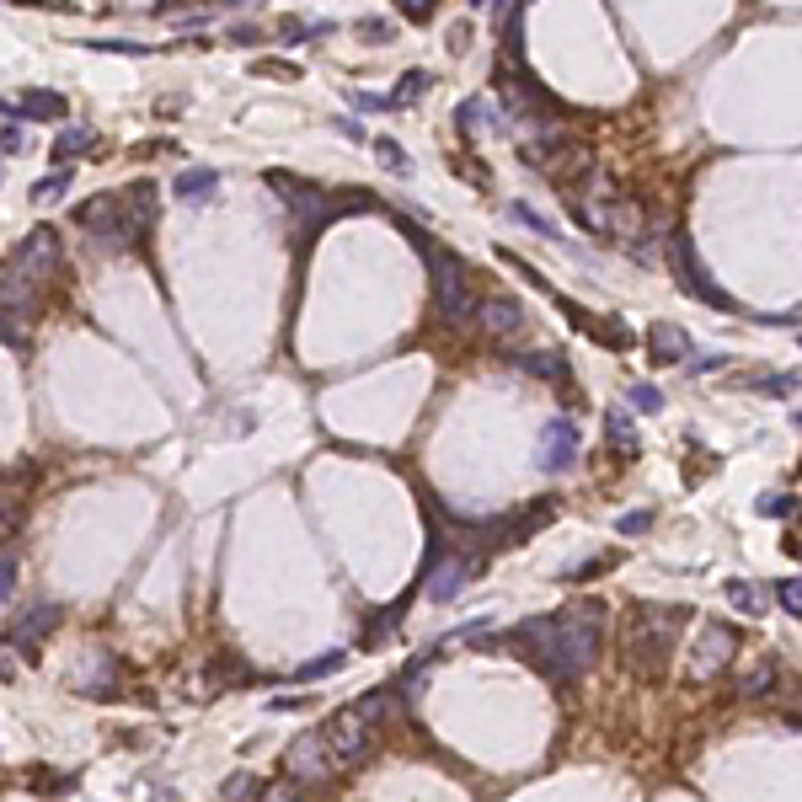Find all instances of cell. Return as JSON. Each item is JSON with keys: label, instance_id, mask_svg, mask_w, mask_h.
<instances>
[{"label": "cell", "instance_id": "1", "mask_svg": "<svg viewBox=\"0 0 802 802\" xmlns=\"http://www.w3.org/2000/svg\"><path fill=\"white\" fill-rule=\"evenodd\" d=\"M605 621H610V605L589 594V599H578V605L562 610V615H530V621H519L508 642H514V653L530 658L551 685L567 690L599 663Z\"/></svg>", "mask_w": 802, "mask_h": 802}, {"label": "cell", "instance_id": "2", "mask_svg": "<svg viewBox=\"0 0 802 802\" xmlns=\"http://www.w3.org/2000/svg\"><path fill=\"white\" fill-rule=\"evenodd\" d=\"M562 198H567V214L578 220V230H589V236H599V241H621L626 252L637 241L658 236V214L631 204L610 177H589V182H578V188H567Z\"/></svg>", "mask_w": 802, "mask_h": 802}, {"label": "cell", "instance_id": "3", "mask_svg": "<svg viewBox=\"0 0 802 802\" xmlns=\"http://www.w3.org/2000/svg\"><path fill=\"white\" fill-rule=\"evenodd\" d=\"M690 621L685 605H637L621 626V669L642 674V680H658L663 663L680 647V626Z\"/></svg>", "mask_w": 802, "mask_h": 802}, {"label": "cell", "instance_id": "4", "mask_svg": "<svg viewBox=\"0 0 802 802\" xmlns=\"http://www.w3.org/2000/svg\"><path fill=\"white\" fill-rule=\"evenodd\" d=\"M391 712V690H369V696L337 706L327 717V728H321V744H327V760L332 770H353L369 760V749H375V728L385 722Z\"/></svg>", "mask_w": 802, "mask_h": 802}, {"label": "cell", "instance_id": "5", "mask_svg": "<svg viewBox=\"0 0 802 802\" xmlns=\"http://www.w3.org/2000/svg\"><path fill=\"white\" fill-rule=\"evenodd\" d=\"M407 230H412V225H407ZM412 241H418L423 252H428V279H434V305H439V316L455 321V327L476 321V311H482V295H476V284H471L466 257H455L450 246H434L428 236H418V230H412Z\"/></svg>", "mask_w": 802, "mask_h": 802}, {"label": "cell", "instance_id": "6", "mask_svg": "<svg viewBox=\"0 0 802 802\" xmlns=\"http://www.w3.org/2000/svg\"><path fill=\"white\" fill-rule=\"evenodd\" d=\"M75 225L91 230V236H107L113 246H123V252H134V246H145V230L134 225L129 204H123V193H91L75 204Z\"/></svg>", "mask_w": 802, "mask_h": 802}, {"label": "cell", "instance_id": "7", "mask_svg": "<svg viewBox=\"0 0 802 802\" xmlns=\"http://www.w3.org/2000/svg\"><path fill=\"white\" fill-rule=\"evenodd\" d=\"M492 86H498V102H503V123H524V118H541V113H562L557 102L541 91V81H535L524 65H508V59H498V70H492Z\"/></svg>", "mask_w": 802, "mask_h": 802}, {"label": "cell", "instance_id": "8", "mask_svg": "<svg viewBox=\"0 0 802 802\" xmlns=\"http://www.w3.org/2000/svg\"><path fill=\"white\" fill-rule=\"evenodd\" d=\"M268 188L284 198L289 220H300L305 236H311V230H327V225L337 220L332 193H321L316 182H305V177H295V172H268Z\"/></svg>", "mask_w": 802, "mask_h": 802}, {"label": "cell", "instance_id": "9", "mask_svg": "<svg viewBox=\"0 0 802 802\" xmlns=\"http://www.w3.org/2000/svg\"><path fill=\"white\" fill-rule=\"evenodd\" d=\"M669 262H674V279H680V289H690V295L706 300L712 311H738L728 289H717V284H712L706 262L696 257V241H690V230H674V236H669Z\"/></svg>", "mask_w": 802, "mask_h": 802}, {"label": "cell", "instance_id": "10", "mask_svg": "<svg viewBox=\"0 0 802 802\" xmlns=\"http://www.w3.org/2000/svg\"><path fill=\"white\" fill-rule=\"evenodd\" d=\"M733 647H738V631L728 621H701L696 642H690V680H717L722 669L733 663Z\"/></svg>", "mask_w": 802, "mask_h": 802}, {"label": "cell", "instance_id": "11", "mask_svg": "<svg viewBox=\"0 0 802 802\" xmlns=\"http://www.w3.org/2000/svg\"><path fill=\"white\" fill-rule=\"evenodd\" d=\"M59 262H65V252H59V236H54L49 225H38L33 236H22V241H17V252L6 257V268H11V273H22L27 284H38V289H43Z\"/></svg>", "mask_w": 802, "mask_h": 802}, {"label": "cell", "instance_id": "12", "mask_svg": "<svg viewBox=\"0 0 802 802\" xmlns=\"http://www.w3.org/2000/svg\"><path fill=\"white\" fill-rule=\"evenodd\" d=\"M578 450H583L578 423H573V418H551V423L541 428V444H535V466H541L546 476H557V471H567V466L578 460Z\"/></svg>", "mask_w": 802, "mask_h": 802}, {"label": "cell", "instance_id": "13", "mask_svg": "<svg viewBox=\"0 0 802 802\" xmlns=\"http://www.w3.org/2000/svg\"><path fill=\"white\" fill-rule=\"evenodd\" d=\"M59 621H65V610H59L54 599H38L33 610H22L17 621L6 626V642L17 647L22 658H33V653H38V642H49V631H54Z\"/></svg>", "mask_w": 802, "mask_h": 802}, {"label": "cell", "instance_id": "14", "mask_svg": "<svg viewBox=\"0 0 802 802\" xmlns=\"http://www.w3.org/2000/svg\"><path fill=\"white\" fill-rule=\"evenodd\" d=\"M327 776H332V760H327L321 733H305L300 744H289V754H284V781L289 786H316Z\"/></svg>", "mask_w": 802, "mask_h": 802}, {"label": "cell", "instance_id": "15", "mask_svg": "<svg viewBox=\"0 0 802 802\" xmlns=\"http://www.w3.org/2000/svg\"><path fill=\"white\" fill-rule=\"evenodd\" d=\"M476 573H482V562H476L471 551H450V557H444V562L434 567V573L423 578V589L434 594L439 605H450V599H455L460 589H466V583H471Z\"/></svg>", "mask_w": 802, "mask_h": 802}, {"label": "cell", "instance_id": "16", "mask_svg": "<svg viewBox=\"0 0 802 802\" xmlns=\"http://www.w3.org/2000/svg\"><path fill=\"white\" fill-rule=\"evenodd\" d=\"M476 321L487 327V337H519L524 332V305L519 295H482V311H476Z\"/></svg>", "mask_w": 802, "mask_h": 802}, {"label": "cell", "instance_id": "17", "mask_svg": "<svg viewBox=\"0 0 802 802\" xmlns=\"http://www.w3.org/2000/svg\"><path fill=\"white\" fill-rule=\"evenodd\" d=\"M455 129L466 134V140H487V134L503 129V113H492L487 97H466V102L455 107Z\"/></svg>", "mask_w": 802, "mask_h": 802}, {"label": "cell", "instance_id": "18", "mask_svg": "<svg viewBox=\"0 0 802 802\" xmlns=\"http://www.w3.org/2000/svg\"><path fill=\"white\" fill-rule=\"evenodd\" d=\"M65 113H70L65 91H49V86L22 91V102H17V118H33V123H59Z\"/></svg>", "mask_w": 802, "mask_h": 802}, {"label": "cell", "instance_id": "19", "mask_svg": "<svg viewBox=\"0 0 802 802\" xmlns=\"http://www.w3.org/2000/svg\"><path fill=\"white\" fill-rule=\"evenodd\" d=\"M172 193L182 204H209V198L220 193V172H214V166H188V172H177Z\"/></svg>", "mask_w": 802, "mask_h": 802}, {"label": "cell", "instance_id": "20", "mask_svg": "<svg viewBox=\"0 0 802 802\" xmlns=\"http://www.w3.org/2000/svg\"><path fill=\"white\" fill-rule=\"evenodd\" d=\"M647 348H653V359L658 364H680V359H690V337L680 332V327H669V321H653L647 327Z\"/></svg>", "mask_w": 802, "mask_h": 802}, {"label": "cell", "instance_id": "21", "mask_svg": "<svg viewBox=\"0 0 802 802\" xmlns=\"http://www.w3.org/2000/svg\"><path fill=\"white\" fill-rule=\"evenodd\" d=\"M605 439H610V450H615V455H637L642 434H637V423H631V412H626V407H610V412H605Z\"/></svg>", "mask_w": 802, "mask_h": 802}, {"label": "cell", "instance_id": "22", "mask_svg": "<svg viewBox=\"0 0 802 802\" xmlns=\"http://www.w3.org/2000/svg\"><path fill=\"white\" fill-rule=\"evenodd\" d=\"M519 369H530V375H546V380H562L567 385V359L557 348H530V353H514Z\"/></svg>", "mask_w": 802, "mask_h": 802}, {"label": "cell", "instance_id": "23", "mask_svg": "<svg viewBox=\"0 0 802 802\" xmlns=\"http://www.w3.org/2000/svg\"><path fill=\"white\" fill-rule=\"evenodd\" d=\"M722 594H728V605H738L744 615H765L770 610V594L760 589V583H749V578H728Z\"/></svg>", "mask_w": 802, "mask_h": 802}, {"label": "cell", "instance_id": "24", "mask_svg": "<svg viewBox=\"0 0 802 802\" xmlns=\"http://www.w3.org/2000/svg\"><path fill=\"white\" fill-rule=\"evenodd\" d=\"M86 150H97V129H91V123H75V129H65L54 140L49 156H54V166H65L70 156H86Z\"/></svg>", "mask_w": 802, "mask_h": 802}, {"label": "cell", "instance_id": "25", "mask_svg": "<svg viewBox=\"0 0 802 802\" xmlns=\"http://www.w3.org/2000/svg\"><path fill=\"white\" fill-rule=\"evenodd\" d=\"M503 209H508V220H519L524 230H535V236H546V241H562V225H551L546 214L535 209V204H524V198H508Z\"/></svg>", "mask_w": 802, "mask_h": 802}, {"label": "cell", "instance_id": "26", "mask_svg": "<svg viewBox=\"0 0 802 802\" xmlns=\"http://www.w3.org/2000/svg\"><path fill=\"white\" fill-rule=\"evenodd\" d=\"M776 690V658H760L754 669L738 680V696H749V701H760V696H770Z\"/></svg>", "mask_w": 802, "mask_h": 802}, {"label": "cell", "instance_id": "27", "mask_svg": "<svg viewBox=\"0 0 802 802\" xmlns=\"http://www.w3.org/2000/svg\"><path fill=\"white\" fill-rule=\"evenodd\" d=\"M428 86H434V70H407V75L396 81V97H391V107H412V102H418Z\"/></svg>", "mask_w": 802, "mask_h": 802}, {"label": "cell", "instance_id": "28", "mask_svg": "<svg viewBox=\"0 0 802 802\" xmlns=\"http://www.w3.org/2000/svg\"><path fill=\"white\" fill-rule=\"evenodd\" d=\"M343 663H348V653H321V658H311V663H300V669H295V680H300V685L327 680V674H343Z\"/></svg>", "mask_w": 802, "mask_h": 802}, {"label": "cell", "instance_id": "29", "mask_svg": "<svg viewBox=\"0 0 802 802\" xmlns=\"http://www.w3.org/2000/svg\"><path fill=\"white\" fill-rule=\"evenodd\" d=\"M70 182H75L70 166H54V172L33 188V204H54V198H65V193H70Z\"/></svg>", "mask_w": 802, "mask_h": 802}, {"label": "cell", "instance_id": "30", "mask_svg": "<svg viewBox=\"0 0 802 802\" xmlns=\"http://www.w3.org/2000/svg\"><path fill=\"white\" fill-rule=\"evenodd\" d=\"M754 391H760V396H792V391H802V369H781V375H760V380H754Z\"/></svg>", "mask_w": 802, "mask_h": 802}, {"label": "cell", "instance_id": "31", "mask_svg": "<svg viewBox=\"0 0 802 802\" xmlns=\"http://www.w3.org/2000/svg\"><path fill=\"white\" fill-rule=\"evenodd\" d=\"M86 49H102V54H129V59L156 54V49H150V43H140V38H86Z\"/></svg>", "mask_w": 802, "mask_h": 802}, {"label": "cell", "instance_id": "32", "mask_svg": "<svg viewBox=\"0 0 802 802\" xmlns=\"http://www.w3.org/2000/svg\"><path fill=\"white\" fill-rule=\"evenodd\" d=\"M401 615H407V599H396V605L385 610L380 621H369V626H364V642H369V647H375V642H385V637L396 631V621H401Z\"/></svg>", "mask_w": 802, "mask_h": 802}, {"label": "cell", "instance_id": "33", "mask_svg": "<svg viewBox=\"0 0 802 802\" xmlns=\"http://www.w3.org/2000/svg\"><path fill=\"white\" fill-rule=\"evenodd\" d=\"M70 786H75L70 770H49V765L33 770V792H43V797H59V792H70Z\"/></svg>", "mask_w": 802, "mask_h": 802}, {"label": "cell", "instance_id": "34", "mask_svg": "<svg viewBox=\"0 0 802 802\" xmlns=\"http://www.w3.org/2000/svg\"><path fill=\"white\" fill-rule=\"evenodd\" d=\"M626 401H631L637 412H647V418H653V412H663V391H658V385H647V380H637V385H631V391H626Z\"/></svg>", "mask_w": 802, "mask_h": 802}, {"label": "cell", "instance_id": "35", "mask_svg": "<svg viewBox=\"0 0 802 802\" xmlns=\"http://www.w3.org/2000/svg\"><path fill=\"white\" fill-rule=\"evenodd\" d=\"M615 530H621L626 541H637V535H647V530H653V508H626V514L615 519Z\"/></svg>", "mask_w": 802, "mask_h": 802}, {"label": "cell", "instance_id": "36", "mask_svg": "<svg viewBox=\"0 0 802 802\" xmlns=\"http://www.w3.org/2000/svg\"><path fill=\"white\" fill-rule=\"evenodd\" d=\"M279 33H284V43H300V38H327V33H332V22H295V17H284V22H279Z\"/></svg>", "mask_w": 802, "mask_h": 802}, {"label": "cell", "instance_id": "37", "mask_svg": "<svg viewBox=\"0 0 802 802\" xmlns=\"http://www.w3.org/2000/svg\"><path fill=\"white\" fill-rule=\"evenodd\" d=\"M578 327H589L594 337H605V343H610V348H626V343H631V337H626V327H621V321H589V316H578Z\"/></svg>", "mask_w": 802, "mask_h": 802}, {"label": "cell", "instance_id": "38", "mask_svg": "<svg viewBox=\"0 0 802 802\" xmlns=\"http://www.w3.org/2000/svg\"><path fill=\"white\" fill-rule=\"evenodd\" d=\"M776 599L786 605V615H797V621H802V578H786V583H776Z\"/></svg>", "mask_w": 802, "mask_h": 802}, {"label": "cell", "instance_id": "39", "mask_svg": "<svg viewBox=\"0 0 802 802\" xmlns=\"http://www.w3.org/2000/svg\"><path fill=\"white\" fill-rule=\"evenodd\" d=\"M439 11H434V0H401V22H418V27H428Z\"/></svg>", "mask_w": 802, "mask_h": 802}, {"label": "cell", "instance_id": "40", "mask_svg": "<svg viewBox=\"0 0 802 802\" xmlns=\"http://www.w3.org/2000/svg\"><path fill=\"white\" fill-rule=\"evenodd\" d=\"M252 75H273V81H300V65H284V59H257Z\"/></svg>", "mask_w": 802, "mask_h": 802}, {"label": "cell", "instance_id": "41", "mask_svg": "<svg viewBox=\"0 0 802 802\" xmlns=\"http://www.w3.org/2000/svg\"><path fill=\"white\" fill-rule=\"evenodd\" d=\"M22 524V498H11V492H0V535H11Z\"/></svg>", "mask_w": 802, "mask_h": 802}, {"label": "cell", "instance_id": "42", "mask_svg": "<svg viewBox=\"0 0 802 802\" xmlns=\"http://www.w3.org/2000/svg\"><path fill=\"white\" fill-rule=\"evenodd\" d=\"M0 343L17 348V353H27V332L17 327V316H6V311H0Z\"/></svg>", "mask_w": 802, "mask_h": 802}, {"label": "cell", "instance_id": "43", "mask_svg": "<svg viewBox=\"0 0 802 802\" xmlns=\"http://www.w3.org/2000/svg\"><path fill=\"white\" fill-rule=\"evenodd\" d=\"M17 573H22L17 557H0V605H6L11 594H17Z\"/></svg>", "mask_w": 802, "mask_h": 802}, {"label": "cell", "instance_id": "44", "mask_svg": "<svg viewBox=\"0 0 802 802\" xmlns=\"http://www.w3.org/2000/svg\"><path fill=\"white\" fill-rule=\"evenodd\" d=\"M348 102L359 107V113H396V107H391V97H369V91H353Z\"/></svg>", "mask_w": 802, "mask_h": 802}, {"label": "cell", "instance_id": "45", "mask_svg": "<svg viewBox=\"0 0 802 802\" xmlns=\"http://www.w3.org/2000/svg\"><path fill=\"white\" fill-rule=\"evenodd\" d=\"M359 38H369V43H385V38H391V22H375V17H359Z\"/></svg>", "mask_w": 802, "mask_h": 802}, {"label": "cell", "instance_id": "46", "mask_svg": "<svg viewBox=\"0 0 802 802\" xmlns=\"http://www.w3.org/2000/svg\"><path fill=\"white\" fill-rule=\"evenodd\" d=\"M754 508H760V514H792V498H786V492H765Z\"/></svg>", "mask_w": 802, "mask_h": 802}, {"label": "cell", "instance_id": "47", "mask_svg": "<svg viewBox=\"0 0 802 802\" xmlns=\"http://www.w3.org/2000/svg\"><path fill=\"white\" fill-rule=\"evenodd\" d=\"M375 156H380L385 166H396V172L407 166V156H401V145H396V140H375Z\"/></svg>", "mask_w": 802, "mask_h": 802}, {"label": "cell", "instance_id": "48", "mask_svg": "<svg viewBox=\"0 0 802 802\" xmlns=\"http://www.w3.org/2000/svg\"><path fill=\"white\" fill-rule=\"evenodd\" d=\"M0 150H6V156L22 150V123H6V129H0Z\"/></svg>", "mask_w": 802, "mask_h": 802}, {"label": "cell", "instance_id": "49", "mask_svg": "<svg viewBox=\"0 0 802 802\" xmlns=\"http://www.w3.org/2000/svg\"><path fill=\"white\" fill-rule=\"evenodd\" d=\"M685 364L701 375V369H722V364H728V353H701V359H685Z\"/></svg>", "mask_w": 802, "mask_h": 802}, {"label": "cell", "instance_id": "50", "mask_svg": "<svg viewBox=\"0 0 802 802\" xmlns=\"http://www.w3.org/2000/svg\"><path fill=\"white\" fill-rule=\"evenodd\" d=\"M230 38H236V43H262V27H252V22H241L236 33H230Z\"/></svg>", "mask_w": 802, "mask_h": 802}, {"label": "cell", "instance_id": "51", "mask_svg": "<svg viewBox=\"0 0 802 802\" xmlns=\"http://www.w3.org/2000/svg\"><path fill=\"white\" fill-rule=\"evenodd\" d=\"M268 706H273V712H300V706H305V701H300V696H273Z\"/></svg>", "mask_w": 802, "mask_h": 802}, {"label": "cell", "instance_id": "52", "mask_svg": "<svg viewBox=\"0 0 802 802\" xmlns=\"http://www.w3.org/2000/svg\"><path fill=\"white\" fill-rule=\"evenodd\" d=\"M150 802H177V797H172V792H161V797H150Z\"/></svg>", "mask_w": 802, "mask_h": 802}, {"label": "cell", "instance_id": "53", "mask_svg": "<svg viewBox=\"0 0 802 802\" xmlns=\"http://www.w3.org/2000/svg\"><path fill=\"white\" fill-rule=\"evenodd\" d=\"M797 428H802V412H797Z\"/></svg>", "mask_w": 802, "mask_h": 802}]
</instances>
